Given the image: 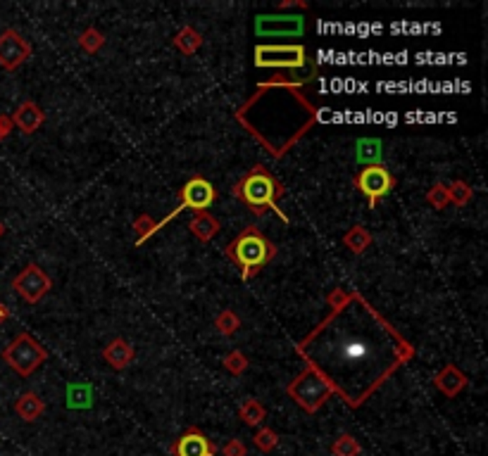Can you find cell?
<instances>
[{"label":"cell","mask_w":488,"mask_h":456,"mask_svg":"<svg viewBox=\"0 0 488 456\" xmlns=\"http://www.w3.org/2000/svg\"><path fill=\"white\" fill-rule=\"evenodd\" d=\"M343 245L350 249L352 254H362L367 247L372 245V233L365 226H352L348 233L343 235Z\"/></svg>","instance_id":"obj_20"},{"label":"cell","mask_w":488,"mask_h":456,"mask_svg":"<svg viewBox=\"0 0 488 456\" xmlns=\"http://www.w3.org/2000/svg\"><path fill=\"white\" fill-rule=\"evenodd\" d=\"M434 385L443 392L445 397H457L459 392H462V390L467 388V375H464L457 366H452V363H448V366H443V368L436 373Z\"/></svg>","instance_id":"obj_14"},{"label":"cell","mask_w":488,"mask_h":456,"mask_svg":"<svg viewBox=\"0 0 488 456\" xmlns=\"http://www.w3.org/2000/svg\"><path fill=\"white\" fill-rule=\"evenodd\" d=\"M3 233H5V226H3V224H0V235H3Z\"/></svg>","instance_id":"obj_34"},{"label":"cell","mask_w":488,"mask_h":456,"mask_svg":"<svg viewBox=\"0 0 488 456\" xmlns=\"http://www.w3.org/2000/svg\"><path fill=\"white\" fill-rule=\"evenodd\" d=\"M133 356H136V352H133L131 342H126L124 338H115L103 349V359L115 370H124L133 361Z\"/></svg>","instance_id":"obj_15"},{"label":"cell","mask_w":488,"mask_h":456,"mask_svg":"<svg viewBox=\"0 0 488 456\" xmlns=\"http://www.w3.org/2000/svg\"><path fill=\"white\" fill-rule=\"evenodd\" d=\"M360 452H362L360 442L348 432H343L341 437L331 445V454H334V456H360Z\"/></svg>","instance_id":"obj_23"},{"label":"cell","mask_w":488,"mask_h":456,"mask_svg":"<svg viewBox=\"0 0 488 456\" xmlns=\"http://www.w3.org/2000/svg\"><path fill=\"white\" fill-rule=\"evenodd\" d=\"M327 321L298 345L307 366L320 370L348 406L367 402L415 349L357 292L338 290Z\"/></svg>","instance_id":"obj_1"},{"label":"cell","mask_w":488,"mask_h":456,"mask_svg":"<svg viewBox=\"0 0 488 456\" xmlns=\"http://www.w3.org/2000/svg\"><path fill=\"white\" fill-rule=\"evenodd\" d=\"M31 57V43L15 28L0 33V67L15 71Z\"/></svg>","instance_id":"obj_9"},{"label":"cell","mask_w":488,"mask_h":456,"mask_svg":"<svg viewBox=\"0 0 488 456\" xmlns=\"http://www.w3.org/2000/svg\"><path fill=\"white\" fill-rule=\"evenodd\" d=\"M181 207L179 209H193V212H208V207L215 202V188L203 176H193L190 181L179 190Z\"/></svg>","instance_id":"obj_12"},{"label":"cell","mask_w":488,"mask_h":456,"mask_svg":"<svg viewBox=\"0 0 488 456\" xmlns=\"http://www.w3.org/2000/svg\"><path fill=\"white\" fill-rule=\"evenodd\" d=\"M355 185H357V190L370 200V207L374 209V204L395 188V178L391 176V171L384 169L381 164H377V167H365L360 171L355 176Z\"/></svg>","instance_id":"obj_7"},{"label":"cell","mask_w":488,"mask_h":456,"mask_svg":"<svg viewBox=\"0 0 488 456\" xmlns=\"http://www.w3.org/2000/svg\"><path fill=\"white\" fill-rule=\"evenodd\" d=\"M286 392H288V397L307 413H317L329 402V397L334 395L331 385L324 380V375L320 370H315L312 366H305V370L288 385Z\"/></svg>","instance_id":"obj_4"},{"label":"cell","mask_w":488,"mask_h":456,"mask_svg":"<svg viewBox=\"0 0 488 456\" xmlns=\"http://www.w3.org/2000/svg\"><path fill=\"white\" fill-rule=\"evenodd\" d=\"M215 328H217V331L222 333V335H233V333H236L238 328H240V318H238L231 309H224V311L215 318Z\"/></svg>","instance_id":"obj_26"},{"label":"cell","mask_w":488,"mask_h":456,"mask_svg":"<svg viewBox=\"0 0 488 456\" xmlns=\"http://www.w3.org/2000/svg\"><path fill=\"white\" fill-rule=\"evenodd\" d=\"M427 202L434 207V209H445V207L450 204L448 185H443V183H434V185H431V190L427 192Z\"/></svg>","instance_id":"obj_28"},{"label":"cell","mask_w":488,"mask_h":456,"mask_svg":"<svg viewBox=\"0 0 488 456\" xmlns=\"http://www.w3.org/2000/svg\"><path fill=\"white\" fill-rule=\"evenodd\" d=\"M233 192H236V197H243V202L248 207H253V212L255 214H265V209H274L281 219L288 221L286 214H281L277 209V202H274V200L284 192V188H281V183L265 167L253 169L250 174L236 185V190Z\"/></svg>","instance_id":"obj_3"},{"label":"cell","mask_w":488,"mask_h":456,"mask_svg":"<svg viewBox=\"0 0 488 456\" xmlns=\"http://www.w3.org/2000/svg\"><path fill=\"white\" fill-rule=\"evenodd\" d=\"M307 62L303 46H258L255 64L267 69H300Z\"/></svg>","instance_id":"obj_6"},{"label":"cell","mask_w":488,"mask_h":456,"mask_svg":"<svg viewBox=\"0 0 488 456\" xmlns=\"http://www.w3.org/2000/svg\"><path fill=\"white\" fill-rule=\"evenodd\" d=\"M169 452H172V456H215L217 447L200 428L190 425L188 430H183L179 437L172 442Z\"/></svg>","instance_id":"obj_11"},{"label":"cell","mask_w":488,"mask_h":456,"mask_svg":"<svg viewBox=\"0 0 488 456\" xmlns=\"http://www.w3.org/2000/svg\"><path fill=\"white\" fill-rule=\"evenodd\" d=\"M226 254H229L231 261L243 271V278H253L255 274H260V269H263L265 264H270L274 259L277 247H274L258 228L248 226L243 233L236 235V238L229 242Z\"/></svg>","instance_id":"obj_2"},{"label":"cell","mask_w":488,"mask_h":456,"mask_svg":"<svg viewBox=\"0 0 488 456\" xmlns=\"http://www.w3.org/2000/svg\"><path fill=\"white\" fill-rule=\"evenodd\" d=\"M12 285H15L17 295L22 297L24 302L36 304V302L44 299L46 292L53 288V281L44 274V269H41L39 264H29V266H24L15 276Z\"/></svg>","instance_id":"obj_8"},{"label":"cell","mask_w":488,"mask_h":456,"mask_svg":"<svg viewBox=\"0 0 488 456\" xmlns=\"http://www.w3.org/2000/svg\"><path fill=\"white\" fill-rule=\"evenodd\" d=\"M222 456H248V447H245L243 440L233 437L222 447Z\"/></svg>","instance_id":"obj_31"},{"label":"cell","mask_w":488,"mask_h":456,"mask_svg":"<svg viewBox=\"0 0 488 456\" xmlns=\"http://www.w3.org/2000/svg\"><path fill=\"white\" fill-rule=\"evenodd\" d=\"M15 411L19 418L26 420V423H34V420H39L44 416L46 404L36 392H24V395H19V399L15 402Z\"/></svg>","instance_id":"obj_16"},{"label":"cell","mask_w":488,"mask_h":456,"mask_svg":"<svg viewBox=\"0 0 488 456\" xmlns=\"http://www.w3.org/2000/svg\"><path fill=\"white\" fill-rule=\"evenodd\" d=\"M67 406L69 409H91L93 406V388L88 383L67 385Z\"/></svg>","instance_id":"obj_18"},{"label":"cell","mask_w":488,"mask_h":456,"mask_svg":"<svg viewBox=\"0 0 488 456\" xmlns=\"http://www.w3.org/2000/svg\"><path fill=\"white\" fill-rule=\"evenodd\" d=\"M238 416L243 418L245 425L260 428V423L267 418V409L258 402V399H245V402L240 404V409H238Z\"/></svg>","instance_id":"obj_22"},{"label":"cell","mask_w":488,"mask_h":456,"mask_svg":"<svg viewBox=\"0 0 488 456\" xmlns=\"http://www.w3.org/2000/svg\"><path fill=\"white\" fill-rule=\"evenodd\" d=\"M200 46H203V36L198 33L193 26H183L181 31L174 36V48L181 50L183 55H195Z\"/></svg>","instance_id":"obj_21"},{"label":"cell","mask_w":488,"mask_h":456,"mask_svg":"<svg viewBox=\"0 0 488 456\" xmlns=\"http://www.w3.org/2000/svg\"><path fill=\"white\" fill-rule=\"evenodd\" d=\"M133 228H136V233H138V245L141 242H143L146 238H151V235L158 231L160 228V224L158 221H153V217H148V214H141V217L133 221Z\"/></svg>","instance_id":"obj_30"},{"label":"cell","mask_w":488,"mask_h":456,"mask_svg":"<svg viewBox=\"0 0 488 456\" xmlns=\"http://www.w3.org/2000/svg\"><path fill=\"white\" fill-rule=\"evenodd\" d=\"M305 19L300 14H260L255 19V33L281 38V36H303Z\"/></svg>","instance_id":"obj_10"},{"label":"cell","mask_w":488,"mask_h":456,"mask_svg":"<svg viewBox=\"0 0 488 456\" xmlns=\"http://www.w3.org/2000/svg\"><path fill=\"white\" fill-rule=\"evenodd\" d=\"M253 445H255L260 452H265V454H270L277 449L279 445V435L272 430V428H260V430L253 435Z\"/></svg>","instance_id":"obj_24"},{"label":"cell","mask_w":488,"mask_h":456,"mask_svg":"<svg viewBox=\"0 0 488 456\" xmlns=\"http://www.w3.org/2000/svg\"><path fill=\"white\" fill-rule=\"evenodd\" d=\"M448 197H450V202L452 204H467L472 200V188L467 185L464 181H452L448 185Z\"/></svg>","instance_id":"obj_29"},{"label":"cell","mask_w":488,"mask_h":456,"mask_svg":"<svg viewBox=\"0 0 488 456\" xmlns=\"http://www.w3.org/2000/svg\"><path fill=\"white\" fill-rule=\"evenodd\" d=\"M222 363L231 375H240L245 368H248V356H245L243 352H238V349H233V352H229L224 356Z\"/></svg>","instance_id":"obj_27"},{"label":"cell","mask_w":488,"mask_h":456,"mask_svg":"<svg viewBox=\"0 0 488 456\" xmlns=\"http://www.w3.org/2000/svg\"><path fill=\"white\" fill-rule=\"evenodd\" d=\"M12 117H8V114H0V142H3L8 135L12 133Z\"/></svg>","instance_id":"obj_32"},{"label":"cell","mask_w":488,"mask_h":456,"mask_svg":"<svg viewBox=\"0 0 488 456\" xmlns=\"http://www.w3.org/2000/svg\"><path fill=\"white\" fill-rule=\"evenodd\" d=\"M3 359L22 378H29L34 370L41 368V363L48 359V352H46V347L34 340L29 333H19L17 338L3 349Z\"/></svg>","instance_id":"obj_5"},{"label":"cell","mask_w":488,"mask_h":456,"mask_svg":"<svg viewBox=\"0 0 488 456\" xmlns=\"http://www.w3.org/2000/svg\"><path fill=\"white\" fill-rule=\"evenodd\" d=\"M355 152H357V162L370 164V167H377L381 162V140L379 138H360L355 142Z\"/></svg>","instance_id":"obj_19"},{"label":"cell","mask_w":488,"mask_h":456,"mask_svg":"<svg viewBox=\"0 0 488 456\" xmlns=\"http://www.w3.org/2000/svg\"><path fill=\"white\" fill-rule=\"evenodd\" d=\"M103 43H105V38H103V33L98 31V28H86V31H83L81 36H79V46H81V50H86L88 55H93V53H98V50L103 48Z\"/></svg>","instance_id":"obj_25"},{"label":"cell","mask_w":488,"mask_h":456,"mask_svg":"<svg viewBox=\"0 0 488 456\" xmlns=\"http://www.w3.org/2000/svg\"><path fill=\"white\" fill-rule=\"evenodd\" d=\"M188 231L193 233L198 240L210 242L219 231V221L212 217L210 212H195V217L188 221Z\"/></svg>","instance_id":"obj_17"},{"label":"cell","mask_w":488,"mask_h":456,"mask_svg":"<svg viewBox=\"0 0 488 456\" xmlns=\"http://www.w3.org/2000/svg\"><path fill=\"white\" fill-rule=\"evenodd\" d=\"M44 119H46L44 110H41L36 103H31V100H24V103L15 110V114H12V124L26 135L36 133L41 124H44Z\"/></svg>","instance_id":"obj_13"},{"label":"cell","mask_w":488,"mask_h":456,"mask_svg":"<svg viewBox=\"0 0 488 456\" xmlns=\"http://www.w3.org/2000/svg\"><path fill=\"white\" fill-rule=\"evenodd\" d=\"M8 316H10V311H8V309H5V306H3V304H0V323H3V321H5V318H8Z\"/></svg>","instance_id":"obj_33"}]
</instances>
